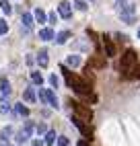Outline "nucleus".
<instances>
[{"mask_svg": "<svg viewBox=\"0 0 140 146\" xmlns=\"http://www.w3.org/2000/svg\"><path fill=\"white\" fill-rule=\"evenodd\" d=\"M117 13H119V17H122V21L128 23V25H132L136 21V6L132 2L119 0V2H117Z\"/></svg>", "mask_w": 140, "mask_h": 146, "instance_id": "1", "label": "nucleus"}, {"mask_svg": "<svg viewBox=\"0 0 140 146\" xmlns=\"http://www.w3.org/2000/svg\"><path fill=\"white\" fill-rule=\"evenodd\" d=\"M136 64H138V54L134 50H126L124 56H122V62H119V68H122L124 72H128L130 68L136 66Z\"/></svg>", "mask_w": 140, "mask_h": 146, "instance_id": "2", "label": "nucleus"}, {"mask_svg": "<svg viewBox=\"0 0 140 146\" xmlns=\"http://www.w3.org/2000/svg\"><path fill=\"white\" fill-rule=\"evenodd\" d=\"M39 101L41 103H47L52 109H58V99H56V93L52 89H39Z\"/></svg>", "mask_w": 140, "mask_h": 146, "instance_id": "3", "label": "nucleus"}, {"mask_svg": "<svg viewBox=\"0 0 140 146\" xmlns=\"http://www.w3.org/2000/svg\"><path fill=\"white\" fill-rule=\"evenodd\" d=\"M70 105H72V109H74V115H78L81 119H85V121H91L93 119V111L89 109L87 105L76 103V101H70Z\"/></svg>", "mask_w": 140, "mask_h": 146, "instance_id": "4", "label": "nucleus"}, {"mask_svg": "<svg viewBox=\"0 0 140 146\" xmlns=\"http://www.w3.org/2000/svg\"><path fill=\"white\" fill-rule=\"evenodd\" d=\"M72 123L76 125L78 130H81V134L85 136L87 140H93V130H91V125H87V123H85V119H81L78 115H74V117H72Z\"/></svg>", "mask_w": 140, "mask_h": 146, "instance_id": "5", "label": "nucleus"}, {"mask_svg": "<svg viewBox=\"0 0 140 146\" xmlns=\"http://www.w3.org/2000/svg\"><path fill=\"white\" fill-rule=\"evenodd\" d=\"M35 130V125H33V121H25V128L17 134V142L19 144H23V142H27L29 140V136H31V132Z\"/></svg>", "mask_w": 140, "mask_h": 146, "instance_id": "6", "label": "nucleus"}, {"mask_svg": "<svg viewBox=\"0 0 140 146\" xmlns=\"http://www.w3.org/2000/svg\"><path fill=\"white\" fill-rule=\"evenodd\" d=\"M58 15L62 19H70L72 17V4H70L68 0H62V2L58 4Z\"/></svg>", "mask_w": 140, "mask_h": 146, "instance_id": "7", "label": "nucleus"}, {"mask_svg": "<svg viewBox=\"0 0 140 146\" xmlns=\"http://www.w3.org/2000/svg\"><path fill=\"white\" fill-rule=\"evenodd\" d=\"M103 45H105V54L109 58H113L115 56V43L111 41V37H109V35H103Z\"/></svg>", "mask_w": 140, "mask_h": 146, "instance_id": "8", "label": "nucleus"}, {"mask_svg": "<svg viewBox=\"0 0 140 146\" xmlns=\"http://www.w3.org/2000/svg\"><path fill=\"white\" fill-rule=\"evenodd\" d=\"M89 68H105V60L101 56H93L89 60Z\"/></svg>", "mask_w": 140, "mask_h": 146, "instance_id": "9", "label": "nucleus"}, {"mask_svg": "<svg viewBox=\"0 0 140 146\" xmlns=\"http://www.w3.org/2000/svg\"><path fill=\"white\" fill-rule=\"evenodd\" d=\"M39 39H43V41H52L54 39V31L49 27H43L41 31H39Z\"/></svg>", "mask_w": 140, "mask_h": 146, "instance_id": "10", "label": "nucleus"}, {"mask_svg": "<svg viewBox=\"0 0 140 146\" xmlns=\"http://www.w3.org/2000/svg\"><path fill=\"white\" fill-rule=\"evenodd\" d=\"M37 64L41 66V68H45V66L49 64V58H47V52H45V50H41V52L37 54Z\"/></svg>", "mask_w": 140, "mask_h": 146, "instance_id": "11", "label": "nucleus"}, {"mask_svg": "<svg viewBox=\"0 0 140 146\" xmlns=\"http://www.w3.org/2000/svg\"><path fill=\"white\" fill-rule=\"evenodd\" d=\"M0 93H2L4 97H8V95L13 93V89H11V82H8L6 78H2V80H0Z\"/></svg>", "mask_w": 140, "mask_h": 146, "instance_id": "12", "label": "nucleus"}, {"mask_svg": "<svg viewBox=\"0 0 140 146\" xmlns=\"http://www.w3.org/2000/svg\"><path fill=\"white\" fill-rule=\"evenodd\" d=\"M21 23L25 25V29H27V31H31V29H33V17L29 15V13H23V19H21Z\"/></svg>", "mask_w": 140, "mask_h": 146, "instance_id": "13", "label": "nucleus"}, {"mask_svg": "<svg viewBox=\"0 0 140 146\" xmlns=\"http://www.w3.org/2000/svg\"><path fill=\"white\" fill-rule=\"evenodd\" d=\"M70 37H72V33H70V31H62V33H58V35H56V43L64 45V43L70 39Z\"/></svg>", "mask_w": 140, "mask_h": 146, "instance_id": "14", "label": "nucleus"}, {"mask_svg": "<svg viewBox=\"0 0 140 146\" xmlns=\"http://www.w3.org/2000/svg\"><path fill=\"white\" fill-rule=\"evenodd\" d=\"M23 99L27 101V103H33L37 97H35V91L33 89H25V93H23Z\"/></svg>", "mask_w": 140, "mask_h": 146, "instance_id": "15", "label": "nucleus"}, {"mask_svg": "<svg viewBox=\"0 0 140 146\" xmlns=\"http://www.w3.org/2000/svg\"><path fill=\"white\" fill-rule=\"evenodd\" d=\"M66 66H72V68L81 66V58H78V56H68L66 58Z\"/></svg>", "mask_w": 140, "mask_h": 146, "instance_id": "16", "label": "nucleus"}, {"mask_svg": "<svg viewBox=\"0 0 140 146\" xmlns=\"http://www.w3.org/2000/svg\"><path fill=\"white\" fill-rule=\"evenodd\" d=\"M0 11H2V13L8 17V15L13 13V4H11V2H6V0H2V2H0Z\"/></svg>", "mask_w": 140, "mask_h": 146, "instance_id": "17", "label": "nucleus"}, {"mask_svg": "<svg viewBox=\"0 0 140 146\" xmlns=\"http://www.w3.org/2000/svg\"><path fill=\"white\" fill-rule=\"evenodd\" d=\"M45 19H47V15L41 11V8H35V21L37 23H45Z\"/></svg>", "mask_w": 140, "mask_h": 146, "instance_id": "18", "label": "nucleus"}, {"mask_svg": "<svg viewBox=\"0 0 140 146\" xmlns=\"http://www.w3.org/2000/svg\"><path fill=\"white\" fill-rule=\"evenodd\" d=\"M15 109H17L19 115H23V117H27V115H29V109H27L23 103H17V105H15Z\"/></svg>", "mask_w": 140, "mask_h": 146, "instance_id": "19", "label": "nucleus"}, {"mask_svg": "<svg viewBox=\"0 0 140 146\" xmlns=\"http://www.w3.org/2000/svg\"><path fill=\"white\" fill-rule=\"evenodd\" d=\"M56 140H58V136H56V132H52V130H49V132L45 134V144H47V146H52V144H54Z\"/></svg>", "mask_w": 140, "mask_h": 146, "instance_id": "20", "label": "nucleus"}, {"mask_svg": "<svg viewBox=\"0 0 140 146\" xmlns=\"http://www.w3.org/2000/svg\"><path fill=\"white\" fill-rule=\"evenodd\" d=\"M31 80H33L35 84H39V86H41V84H43V76L39 74V72H31Z\"/></svg>", "mask_w": 140, "mask_h": 146, "instance_id": "21", "label": "nucleus"}, {"mask_svg": "<svg viewBox=\"0 0 140 146\" xmlns=\"http://www.w3.org/2000/svg\"><path fill=\"white\" fill-rule=\"evenodd\" d=\"M11 111V105H8L4 99H0V113H8Z\"/></svg>", "mask_w": 140, "mask_h": 146, "instance_id": "22", "label": "nucleus"}, {"mask_svg": "<svg viewBox=\"0 0 140 146\" xmlns=\"http://www.w3.org/2000/svg\"><path fill=\"white\" fill-rule=\"evenodd\" d=\"M74 6L78 8V11H87V8H89L85 0H74Z\"/></svg>", "mask_w": 140, "mask_h": 146, "instance_id": "23", "label": "nucleus"}, {"mask_svg": "<svg viewBox=\"0 0 140 146\" xmlns=\"http://www.w3.org/2000/svg\"><path fill=\"white\" fill-rule=\"evenodd\" d=\"M11 134H13V130H11V128H4L2 132H0V136H2V140H8V138H11Z\"/></svg>", "mask_w": 140, "mask_h": 146, "instance_id": "24", "label": "nucleus"}, {"mask_svg": "<svg viewBox=\"0 0 140 146\" xmlns=\"http://www.w3.org/2000/svg\"><path fill=\"white\" fill-rule=\"evenodd\" d=\"M130 78H140V64L134 66V70H132V74H130Z\"/></svg>", "mask_w": 140, "mask_h": 146, "instance_id": "25", "label": "nucleus"}, {"mask_svg": "<svg viewBox=\"0 0 140 146\" xmlns=\"http://www.w3.org/2000/svg\"><path fill=\"white\" fill-rule=\"evenodd\" d=\"M58 146H70V142H68L66 136H58Z\"/></svg>", "mask_w": 140, "mask_h": 146, "instance_id": "26", "label": "nucleus"}, {"mask_svg": "<svg viewBox=\"0 0 140 146\" xmlns=\"http://www.w3.org/2000/svg\"><path fill=\"white\" fill-rule=\"evenodd\" d=\"M0 33H8V23L4 19H0Z\"/></svg>", "mask_w": 140, "mask_h": 146, "instance_id": "27", "label": "nucleus"}, {"mask_svg": "<svg viewBox=\"0 0 140 146\" xmlns=\"http://www.w3.org/2000/svg\"><path fill=\"white\" fill-rule=\"evenodd\" d=\"M35 132H37L39 136H41V134H47V130H45L43 123H37V125H35Z\"/></svg>", "mask_w": 140, "mask_h": 146, "instance_id": "28", "label": "nucleus"}, {"mask_svg": "<svg viewBox=\"0 0 140 146\" xmlns=\"http://www.w3.org/2000/svg\"><path fill=\"white\" fill-rule=\"evenodd\" d=\"M49 84H52V86H54V89H56V86H58V78H56V74H54V76H49Z\"/></svg>", "mask_w": 140, "mask_h": 146, "instance_id": "29", "label": "nucleus"}, {"mask_svg": "<svg viewBox=\"0 0 140 146\" xmlns=\"http://www.w3.org/2000/svg\"><path fill=\"white\" fill-rule=\"evenodd\" d=\"M58 21V17H56V13H49V23H56Z\"/></svg>", "mask_w": 140, "mask_h": 146, "instance_id": "30", "label": "nucleus"}, {"mask_svg": "<svg viewBox=\"0 0 140 146\" xmlns=\"http://www.w3.org/2000/svg\"><path fill=\"white\" fill-rule=\"evenodd\" d=\"M33 146H43V142L41 140H33Z\"/></svg>", "mask_w": 140, "mask_h": 146, "instance_id": "31", "label": "nucleus"}, {"mask_svg": "<svg viewBox=\"0 0 140 146\" xmlns=\"http://www.w3.org/2000/svg\"><path fill=\"white\" fill-rule=\"evenodd\" d=\"M78 146H91V144H89L87 140H81V142H78Z\"/></svg>", "mask_w": 140, "mask_h": 146, "instance_id": "32", "label": "nucleus"}, {"mask_svg": "<svg viewBox=\"0 0 140 146\" xmlns=\"http://www.w3.org/2000/svg\"><path fill=\"white\" fill-rule=\"evenodd\" d=\"M138 39H140V27H138Z\"/></svg>", "mask_w": 140, "mask_h": 146, "instance_id": "33", "label": "nucleus"}]
</instances>
